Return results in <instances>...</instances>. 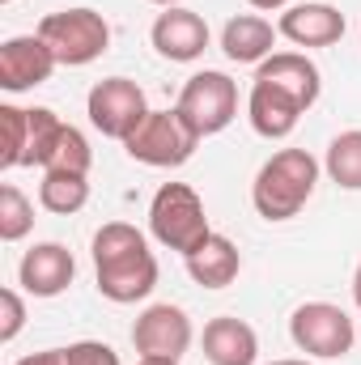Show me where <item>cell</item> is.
<instances>
[{"mask_svg":"<svg viewBox=\"0 0 361 365\" xmlns=\"http://www.w3.org/2000/svg\"><path fill=\"white\" fill-rule=\"evenodd\" d=\"M77 276V259L64 242H39L21 255L17 264V284L30 297H60Z\"/></svg>","mask_w":361,"mask_h":365,"instance_id":"obj_12","label":"cell"},{"mask_svg":"<svg viewBox=\"0 0 361 365\" xmlns=\"http://www.w3.org/2000/svg\"><path fill=\"white\" fill-rule=\"evenodd\" d=\"M191 319L183 306H171V302H158L149 306L136 323H132V344L141 357H171L179 361L183 353L191 349Z\"/></svg>","mask_w":361,"mask_h":365,"instance_id":"obj_9","label":"cell"},{"mask_svg":"<svg viewBox=\"0 0 361 365\" xmlns=\"http://www.w3.org/2000/svg\"><path fill=\"white\" fill-rule=\"evenodd\" d=\"M0 132H4V149H0V170H17L26 166V145H30V110L4 102L0 106Z\"/></svg>","mask_w":361,"mask_h":365,"instance_id":"obj_22","label":"cell"},{"mask_svg":"<svg viewBox=\"0 0 361 365\" xmlns=\"http://www.w3.org/2000/svg\"><path fill=\"white\" fill-rule=\"evenodd\" d=\"M195 145H200V132L179 115V106H175V110H149L145 123L123 140V149H128L132 162L158 166V170L183 166V162L195 153Z\"/></svg>","mask_w":361,"mask_h":365,"instance_id":"obj_5","label":"cell"},{"mask_svg":"<svg viewBox=\"0 0 361 365\" xmlns=\"http://www.w3.org/2000/svg\"><path fill=\"white\" fill-rule=\"evenodd\" d=\"M90 166H93L90 140H86L73 123H60V132L51 136V145H47L39 170H56V175H90Z\"/></svg>","mask_w":361,"mask_h":365,"instance_id":"obj_19","label":"cell"},{"mask_svg":"<svg viewBox=\"0 0 361 365\" xmlns=\"http://www.w3.org/2000/svg\"><path fill=\"white\" fill-rule=\"evenodd\" d=\"M319 182V162L306 149H280L260 166L251 182V204L264 221H289L306 208Z\"/></svg>","mask_w":361,"mask_h":365,"instance_id":"obj_2","label":"cell"},{"mask_svg":"<svg viewBox=\"0 0 361 365\" xmlns=\"http://www.w3.org/2000/svg\"><path fill=\"white\" fill-rule=\"evenodd\" d=\"M251 9H264V13H276V9H289V0H247Z\"/></svg>","mask_w":361,"mask_h":365,"instance_id":"obj_28","label":"cell"},{"mask_svg":"<svg viewBox=\"0 0 361 365\" xmlns=\"http://www.w3.org/2000/svg\"><path fill=\"white\" fill-rule=\"evenodd\" d=\"M149 43L162 60L171 64H191L208 51V21L195 13V9H183L171 4L166 13H158L153 30H149Z\"/></svg>","mask_w":361,"mask_h":365,"instance_id":"obj_10","label":"cell"},{"mask_svg":"<svg viewBox=\"0 0 361 365\" xmlns=\"http://www.w3.org/2000/svg\"><path fill=\"white\" fill-rule=\"evenodd\" d=\"M323 170L332 175L336 187L345 191H361V132H340L332 145H327V158H323Z\"/></svg>","mask_w":361,"mask_h":365,"instance_id":"obj_21","label":"cell"},{"mask_svg":"<svg viewBox=\"0 0 361 365\" xmlns=\"http://www.w3.org/2000/svg\"><path fill=\"white\" fill-rule=\"evenodd\" d=\"M187 259V276L200 284V289H225V284H234L238 272H243V255H238V247L225 238V234H208L191 255H183Z\"/></svg>","mask_w":361,"mask_h":365,"instance_id":"obj_18","label":"cell"},{"mask_svg":"<svg viewBox=\"0 0 361 365\" xmlns=\"http://www.w3.org/2000/svg\"><path fill=\"white\" fill-rule=\"evenodd\" d=\"M289 336L293 344L306 353V357H319V361H336L345 353H353V340H357V323L332 306V302H306L293 310L289 319Z\"/></svg>","mask_w":361,"mask_h":365,"instance_id":"obj_6","label":"cell"},{"mask_svg":"<svg viewBox=\"0 0 361 365\" xmlns=\"http://www.w3.org/2000/svg\"><path fill=\"white\" fill-rule=\"evenodd\" d=\"M56 68H60V60L51 56V47L39 34H17V38L0 43V90H9V93L34 90Z\"/></svg>","mask_w":361,"mask_h":365,"instance_id":"obj_11","label":"cell"},{"mask_svg":"<svg viewBox=\"0 0 361 365\" xmlns=\"http://www.w3.org/2000/svg\"><path fill=\"white\" fill-rule=\"evenodd\" d=\"M34 230V204L21 195V187L4 182L0 187V238L4 242H21Z\"/></svg>","mask_w":361,"mask_h":365,"instance_id":"obj_23","label":"cell"},{"mask_svg":"<svg viewBox=\"0 0 361 365\" xmlns=\"http://www.w3.org/2000/svg\"><path fill=\"white\" fill-rule=\"evenodd\" d=\"M255 81H272L280 90H289L306 110L319 102L323 93V73L315 68V60H306L302 51H272L268 60L255 68Z\"/></svg>","mask_w":361,"mask_h":365,"instance_id":"obj_16","label":"cell"},{"mask_svg":"<svg viewBox=\"0 0 361 365\" xmlns=\"http://www.w3.org/2000/svg\"><path fill=\"white\" fill-rule=\"evenodd\" d=\"M149 234L166 251H179V255H191L213 234L204 200L195 195V187H187V182H162L158 187V195L149 204Z\"/></svg>","mask_w":361,"mask_h":365,"instance_id":"obj_3","label":"cell"},{"mask_svg":"<svg viewBox=\"0 0 361 365\" xmlns=\"http://www.w3.org/2000/svg\"><path fill=\"white\" fill-rule=\"evenodd\" d=\"M302 110H306V106H302L289 90H280V86H272V81H251L247 119H251V128H255L264 140H285V136L298 128Z\"/></svg>","mask_w":361,"mask_h":365,"instance_id":"obj_14","label":"cell"},{"mask_svg":"<svg viewBox=\"0 0 361 365\" xmlns=\"http://www.w3.org/2000/svg\"><path fill=\"white\" fill-rule=\"evenodd\" d=\"M204 357L213 365H255L260 361V336L247 319L217 314L204 323Z\"/></svg>","mask_w":361,"mask_h":365,"instance_id":"obj_15","label":"cell"},{"mask_svg":"<svg viewBox=\"0 0 361 365\" xmlns=\"http://www.w3.org/2000/svg\"><path fill=\"white\" fill-rule=\"evenodd\" d=\"M357 336H361V319H357Z\"/></svg>","mask_w":361,"mask_h":365,"instance_id":"obj_33","label":"cell"},{"mask_svg":"<svg viewBox=\"0 0 361 365\" xmlns=\"http://www.w3.org/2000/svg\"><path fill=\"white\" fill-rule=\"evenodd\" d=\"M17 365H64V349H43V353H30Z\"/></svg>","mask_w":361,"mask_h":365,"instance_id":"obj_27","label":"cell"},{"mask_svg":"<svg viewBox=\"0 0 361 365\" xmlns=\"http://www.w3.org/2000/svg\"><path fill=\"white\" fill-rule=\"evenodd\" d=\"M60 115L56 110H47V106H34L30 110V145H26V166H43V153H47V145H51V136L60 132Z\"/></svg>","mask_w":361,"mask_h":365,"instance_id":"obj_24","label":"cell"},{"mask_svg":"<svg viewBox=\"0 0 361 365\" xmlns=\"http://www.w3.org/2000/svg\"><path fill=\"white\" fill-rule=\"evenodd\" d=\"M86 115H90V123L102 136L128 140V136L145 123L149 102H145V90H141L136 81H128V77H106V81H98L90 90Z\"/></svg>","mask_w":361,"mask_h":365,"instance_id":"obj_8","label":"cell"},{"mask_svg":"<svg viewBox=\"0 0 361 365\" xmlns=\"http://www.w3.org/2000/svg\"><path fill=\"white\" fill-rule=\"evenodd\" d=\"M26 327V302L17 289H0V344H13Z\"/></svg>","mask_w":361,"mask_h":365,"instance_id":"obj_25","label":"cell"},{"mask_svg":"<svg viewBox=\"0 0 361 365\" xmlns=\"http://www.w3.org/2000/svg\"><path fill=\"white\" fill-rule=\"evenodd\" d=\"M0 4H9V0H0Z\"/></svg>","mask_w":361,"mask_h":365,"instance_id":"obj_34","label":"cell"},{"mask_svg":"<svg viewBox=\"0 0 361 365\" xmlns=\"http://www.w3.org/2000/svg\"><path fill=\"white\" fill-rule=\"evenodd\" d=\"M136 365H179V361H171V357H141Z\"/></svg>","mask_w":361,"mask_h":365,"instance_id":"obj_29","label":"cell"},{"mask_svg":"<svg viewBox=\"0 0 361 365\" xmlns=\"http://www.w3.org/2000/svg\"><path fill=\"white\" fill-rule=\"evenodd\" d=\"M353 297H357V306H361V264H357V276H353Z\"/></svg>","mask_w":361,"mask_h":365,"instance_id":"obj_31","label":"cell"},{"mask_svg":"<svg viewBox=\"0 0 361 365\" xmlns=\"http://www.w3.org/2000/svg\"><path fill=\"white\" fill-rule=\"evenodd\" d=\"M34 34L51 47V56L64 68L93 64L111 47V26H106V17L98 9H60V13H47Z\"/></svg>","mask_w":361,"mask_h":365,"instance_id":"obj_4","label":"cell"},{"mask_svg":"<svg viewBox=\"0 0 361 365\" xmlns=\"http://www.w3.org/2000/svg\"><path fill=\"white\" fill-rule=\"evenodd\" d=\"M175 106H179V115L204 140V136H217V132H225L234 123V115H238V86L225 73L204 68V73L187 77V86H183Z\"/></svg>","mask_w":361,"mask_h":365,"instance_id":"obj_7","label":"cell"},{"mask_svg":"<svg viewBox=\"0 0 361 365\" xmlns=\"http://www.w3.org/2000/svg\"><path fill=\"white\" fill-rule=\"evenodd\" d=\"M93 276L98 293L106 302H141L158 284V259L145 242V234L128 221H111L93 234Z\"/></svg>","mask_w":361,"mask_h":365,"instance_id":"obj_1","label":"cell"},{"mask_svg":"<svg viewBox=\"0 0 361 365\" xmlns=\"http://www.w3.org/2000/svg\"><path fill=\"white\" fill-rule=\"evenodd\" d=\"M64 365H119V353L102 340H77L64 349Z\"/></svg>","mask_w":361,"mask_h":365,"instance_id":"obj_26","label":"cell"},{"mask_svg":"<svg viewBox=\"0 0 361 365\" xmlns=\"http://www.w3.org/2000/svg\"><path fill=\"white\" fill-rule=\"evenodd\" d=\"M268 365H315L310 357H285V361H268Z\"/></svg>","mask_w":361,"mask_h":365,"instance_id":"obj_30","label":"cell"},{"mask_svg":"<svg viewBox=\"0 0 361 365\" xmlns=\"http://www.w3.org/2000/svg\"><path fill=\"white\" fill-rule=\"evenodd\" d=\"M153 4H166V9H171V4H179V0H153Z\"/></svg>","mask_w":361,"mask_h":365,"instance_id":"obj_32","label":"cell"},{"mask_svg":"<svg viewBox=\"0 0 361 365\" xmlns=\"http://www.w3.org/2000/svg\"><path fill=\"white\" fill-rule=\"evenodd\" d=\"M280 38H289L293 47H332L345 38V13L336 4H323V0H310V4H289L276 21Z\"/></svg>","mask_w":361,"mask_h":365,"instance_id":"obj_13","label":"cell"},{"mask_svg":"<svg viewBox=\"0 0 361 365\" xmlns=\"http://www.w3.org/2000/svg\"><path fill=\"white\" fill-rule=\"evenodd\" d=\"M39 204L56 217H73L90 204V175H56V170H43L39 182Z\"/></svg>","mask_w":361,"mask_h":365,"instance_id":"obj_20","label":"cell"},{"mask_svg":"<svg viewBox=\"0 0 361 365\" xmlns=\"http://www.w3.org/2000/svg\"><path fill=\"white\" fill-rule=\"evenodd\" d=\"M276 26H272L268 17H260V13H238V17H230L225 21V30H221V51L234 60V64H264L272 56V47H276Z\"/></svg>","mask_w":361,"mask_h":365,"instance_id":"obj_17","label":"cell"}]
</instances>
